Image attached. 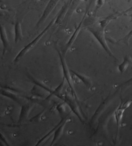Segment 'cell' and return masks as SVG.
Returning a JSON list of instances; mask_svg holds the SVG:
<instances>
[{
  "instance_id": "6da1fadb",
  "label": "cell",
  "mask_w": 132,
  "mask_h": 146,
  "mask_svg": "<svg viewBox=\"0 0 132 146\" xmlns=\"http://www.w3.org/2000/svg\"><path fill=\"white\" fill-rule=\"evenodd\" d=\"M105 27L101 25L99 23H97L93 25L88 27L86 29L89 31L91 34H92L93 37L97 40V41L99 42V44L101 45V46L103 48V49L105 50L106 52L110 55V57H112L113 58H115V57L113 53L111 52L110 47L108 46L106 42V37H105Z\"/></svg>"
},
{
  "instance_id": "7a4b0ae2",
  "label": "cell",
  "mask_w": 132,
  "mask_h": 146,
  "mask_svg": "<svg viewBox=\"0 0 132 146\" xmlns=\"http://www.w3.org/2000/svg\"><path fill=\"white\" fill-rule=\"evenodd\" d=\"M55 20H56V17L54 19H53L52 21L50 22V23L46 27V28H45V29L43 30V31L41 32V33L38 35L36 37H35V38H34L31 42H29V43L27 45H26V46H25L23 48L20 50V52L17 54L16 57L14 58V61H13L14 63L18 62L23 57H24L25 55L27 54V53H29L30 50H31L33 48H34L35 45L37 44V42L39 41V40L42 38L43 36L45 34V33H46V32L50 29V28L53 25H54Z\"/></svg>"
},
{
  "instance_id": "3957f363",
  "label": "cell",
  "mask_w": 132,
  "mask_h": 146,
  "mask_svg": "<svg viewBox=\"0 0 132 146\" xmlns=\"http://www.w3.org/2000/svg\"><path fill=\"white\" fill-rule=\"evenodd\" d=\"M58 54H59L61 64V66H62L63 77H64L65 80L67 81V83H68V86H69L70 89L71 90V92H72L73 97H74L76 100H78L77 93H76V92H75V90L74 86H73V79H72V76H71V74H70V70L68 68V67L67 64V62H66L65 55L61 54V53L59 50H58Z\"/></svg>"
},
{
  "instance_id": "277c9868",
  "label": "cell",
  "mask_w": 132,
  "mask_h": 146,
  "mask_svg": "<svg viewBox=\"0 0 132 146\" xmlns=\"http://www.w3.org/2000/svg\"><path fill=\"white\" fill-rule=\"evenodd\" d=\"M132 104V100H128L125 102H121L119 104L118 108L115 110L114 112V117H115V123H116V138H117V135L119 134V128L121 126L122 120L124 116V113L125 111L128 109L129 106Z\"/></svg>"
},
{
  "instance_id": "5b68a950",
  "label": "cell",
  "mask_w": 132,
  "mask_h": 146,
  "mask_svg": "<svg viewBox=\"0 0 132 146\" xmlns=\"http://www.w3.org/2000/svg\"><path fill=\"white\" fill-rule=\"evenodd\" d=\"M61 99L65 102H66V104H67L68 106L70 108V110L72 111V112L77 116L78 119H79L81 122H83L84 117L80 108L79 107L78 104L77 103V100H76L73 97H71L70 95L68 94H67V93L65 94V96L62 97Z\"/></svg>"
},
{
  "instance_id": "8992f818",
  "label": "cell",
  "mask_w": 132,
  "mask_h": 146,
  "mask_svg": "<svg viewBox=\"0 0 132 146\" xmlns=\"http://www.w3.org/2000/svg\"><path fill=\"white\" fill-rule=\"evenodd\" d=\"M110 100L111 99L110 96H109L108 97L104 100L103 101L101 102V104L99 106L97 109L96 110L94 114H93L90 121V125L92 128L96 127V126H97V124H98L99 120L101 115H102L103 113L105 111L106 108L108 107V106L110 104Z\"/></svg>"
},
{
  "instance_id": "52a82bcc",
  "label": "cell",
  "mask_w": 132,
  "mask_h": 146,
  "mask_svg": "<svg viewBox=\"0 0 132 146\" xmlns=\"http://www.w3.org/2000/svg\"><path fill=\"white\" fill-rule=\"evenodd\" d=\"M60 0H50L49 3H47L46 7L43 11V14L41 16L39 21H37L36 24V27H39L41 25H42L45 22L48 17L50 16V14L52 12L53 10L55 9V7L57 6V5L59 3Z\"/></svg>"
},
{
  "instance_id": "ba28073f",
  "label": "cell",
  "mask_w": 132,
  "mask_h": 146,
  "mask_svg": "<svg viewBox=\"0 0 132 146\" xmlns=\"http://www.w3.org/2000/svg\"><path fill=\"white\" fill-rule=\"evenodd\" d=\"M0 39L3 45V55L6 54L7 50L9 49L10 43L7 37L6 29L3 25L0 24Z\"/></svg>"
},
{
  "instance_id": "9c48e42d",
  "label": "cell",
  "mask_w": 132,
  "mask_h": 146,
  "mask_svg": "<svg viewBox=\"0 0 132 146\" xmlns=\"http://www.w3.org/2000/svg\"><path fill=\"white\" fill-rule=\"evenodd\" d=\"M33 109V105L31 104H25L21 106V111L19 115L18 123H22L25 121L30 114V112L32 111Z\"/></svg>"
},
{
  "instance_id": "30bf717a",
  "label": "cell",
  "mask_w": 132,
  "mask_h": 146,
  "mask_svg": "<svg viewBox=\"0 0 132 146\" xmlns=\"http://www.w3.org/2000/svg\"><path fill=\"white\" fill-rule=\"evenodd\" d=\"M70 120V119H68V118L67 117V119L65 120V121L63 122L62 124L57 128V129L55 130V131L54 133V137H53V140L52 141V143H51V144H50V145H54V143H56L57 141L61 138V137L63 135V131H64V128H65L66 124H67L68 122H69Z\"/></svg>"
},
{
  "instance_id": "8fae6325",
  "label": "cell",
  "mask_w": 132,
  "mask_h": 146,
  "mask_svg": "<svg viewBox=\"0 0 132 146\" xmlns=\"http://www.w3.org/2000/svg\"><path fill=\"white\" fill-rule=\"evenodd\" d=\"M82 24H83V21H81L79 24L78 25V26L76 28L75 31L73 32V33L72 34V36H71V37L70 38V39L68 40V41L67 44H66V46H65V52H64V54H65V53L67 52V50L70 48L72 46V44H73V42H75L76 38L77 37L78 34H79V32L81 31V26H82Z\"/></svg>"
},
{
  "instance_id": "7c38bea8",
  "label": "cell",
  "mask_w": 132,
  "mask_h": 146,
  "mask_svg": "<svg viewBox=\"0 0 132 146\" xmlns=\"http://www.w3.org/2000/svg\"><path fill=\"white\" fill-rule=\"evenodd\" d=\"M70 72L75 75L76 77H77L81 82H82L84 84H85L86 87L88 88H90L92 86V82L91 81L90 79L88 77L86 76L85 74H81V73L77 72L75 71V70H71Z\"/></svg>"
},
{
  "instance_id": "4fadbf2b",
  "label": "cell",
  "mask_w": 132,
  "mask_h": 146,
  "mask_svg": "<svg viewBox=\"0 0 132 146\" xmlns=\"http://www.w3.org/2000/svg\"><path fill=\"white\" fill-rule=\"evenodd\" d=\"M23 33L21 25L20 22L17 21L14 25V42L15 43H18L23 39Z\"/></svg>"
},
{
  "instance_id": "5bb4252c",
  "label": "cell",
  "mask_w": 132,
  "mask_h": 146,
  "mask_svg": "<svg viewBox=\"0 0 132 146\" xmlns=\"http://www.w3.org/2000/svg\"><path fill=\"white\" fill-rule=\"evenodd\" d=\"M13 92L14 91H11V90L0 88V94L7 98H9L10 99L14 100L15 102H19L21 101V99H20L18 95L14 94Z\"/></svg>"
},
{
  "instance_id": "9a60e30c",
  "label": "cell",
  "mask_w": 132,
  "mask_h": 146,
  "mask_svg": "<svg viewBox=\"0 0 132 146\" xmlns=\"http://www.w3.org/2000/svg\"><path fill=\"white\" fill-rule=\"evenodd\" d=\"M31 93L34 96H35L37 97H41V98H45L48 94L50 95L49 93L47 91H46V90L38 86L37 85H35V84L34 86L33 87Z\"/></svg>"
},
{
  "instance_id": "2e32d148",
  "label": "cell",
  "mask_w": 132,
  "mask_h": 146,
  "mask_svg": "<svg viewBox=\"0 0 132 146\" xmlns=\"http://www.w3.org/2000/svg\"><path fill=\"white\" fill-rule=\"evenodd\" d=\"M131 57L130 56H129V55H126V56L124 57L123 62L118 66L117 68L119 72H120L121 74H123V73L125 72L127 69H128V68L129 67V64H131Z\"/></svg>"
},
{
  "instance_id": "e0dca14e",
  "label": "cell",
  "mask_w": 132,
  "mask_h": 146,
  "mask_svg": "<svg viewBox=\"0 0 132 146\" xmlns=\"http://www.w3.org/2000/svg\"><path fill=\"white\" fill-rule=\"evenodd\" d=\"M67 117H63L62 118V119L61 120V121L58 123V124L55 125V126L54 127V129H53L52 131H50L48 133V134H47L45 136H44V137H43L41 139H40L39 141H38L37 142V143H36V144H35V145L36 146H37V145H41L43 143H44L45 141H46L47 139H49V138H50V136H51L52 134H54V132L55 131V130L57 129V128L59 126V125L62 124V123L65 121V120L67 119Z\"/></svg>"
},
{
  "instance_id": "ac0fdd59",
  "label": "cell",
  "mask_w": 132,
  "mask_h": 146,
  "mask_svg": "<svg viewBox=\"0 0 132 146\" xmlns=\"http://www.w3.org/2000/svg\"><path fill=\"white\" fill-rule=\"evenodd\" d=\"M65 79L64 77H63L62 82L61 83V84L59 86H58L56 88L53 90L52 92L51 93V94L49 95V97L52 96V95H55V96H56L57 97L59 98V99H61L62 97H63L61 95V93L63 92V88H64V86H65Z\"/></svg>"
},
{
  "instance_id": "d6986e66",
  "label": "cell",
  "mask_w": 132,
  "mask_h": 146,
  "mask_svg": "<svg viewBox=\"0 0 132 146\" xmlns=\"http://www.w3.org/2000/svg\"><path fill=\"white\" fill-rule=\"evenodd\" d=\"M32 79L33 82H34L35 85H37L38 86L42 88H43L44 90H46V91H47L49 93L50 95L51 94V93L53 91V90H52L51 88H50L49 86H48L47 84H45L44 82H43V81H41V80H37V79H35V78H32Z\"/></svg>"
},
{
  "instance_id": "ffe728a7",
  "label": "cell",
  "mask_w": 132,
  "mask_h": 146,
  "mask_svg": "<svg viewBox=\"0 0 132 146\" xmlns=\"http://www.w3.org/2000/svg\"><path fill=\"white\" fill-rule=\"evenodd\" d=\"M67 104H66V102L63 101V102L59 103L56 106V110L59 113L60 115H64L67 111Z\"/></svg>"
},
{
  "instance_id": "44dd1931",
  "label": "cell",
  "mask_w": 132,
  "mask_h": 146,
  "mask_svg": "<svg viewBox=\"0 0 132 146\" xmlns=\"http://www.w3.org/2000/svg\"><path fill=\"white\" fill-rule=\"evenodd\" d=\"M45 111V110H43L42 111H41L39 113H38L37 115H36L34 117H33L29 120V122H39L41 120V118L43 117V115H44Z\"/></svg>"
},
{
  "instance_id": "7402d4cb",
  "label": "cell",
  "mask_w": 132,
  "mask_h": 146,
  "mask_svg": "<svg viewBox=\"0 0 132 146\" xmlns=\"http://www.w3.org/2000/svg\"><path fill=\"white\" fill-rule=\"evenodd\" d=\"M131 37H132V30L129 32L128 34L126 35V36L124 37H123V38L121 39H119L117 41V42H122V43H123V44H128L129 39H130Z\"/></svg>"
},
{
  "instance_id": "603a6c76",
  "label": "cell",
  "mask_w": 132,
  "mask_h": 146,
  "mask_svg": "<svg viewBox=\"0 0 132 146\" xmlns=\"http://www.w3.org/2000/svg\"><path fill=\"white\" fill-rule=\"evenodd\" d=\"M0 140H1L2 142H3L6 145H9L8 141L7 140L5 137L3 135V133H1V131H0Z\"/></svg>"
},
{
  "instance_id": "cb8c5ba5",
  "label": "cell",
  "mask_w": 132,
  "mask_h": 146,
  "mask_svg": "<svg viewBox=\"0 0 132 146\" xmlns=\"http://www.w3.org/2000/svg\"><path fill=\"white\" fill-rule=\"evenodd\" d=\"M105 3V0H97V9H99L101 8V7L103 6V5Z\"/></svg>"
},
{
  "instance_id": "d4e9b609",
  "label": "cell",
  "mask_w": 132,
  "mask_h": 146,
  "mask_svg": "<svg viewBox=\"0 0 132 146\" xmlns=\"http://www.w3.org/2000/svg\"><path fill=\"white\" fill-rule=\"evenodd\" d=\"M132 11V7H130V8H129V9L126 10V11H124V12H123V14H124V13H127V12H130V11Z\"/></svg>"
},
{
  "instance_id": "484cf974",
  "label": "cell",
  "mask_w": 132,
  "mask_h": 146,
  "mask_svg": "<svg viewBox=\"0 0 132 146\" xmlns=\"http://www.w3.org/2000/svg\"><path fill=\"white\" fill-rule=\"evenodd\" d=\"M3 0H0V3H1V2H3Z\"/></svg>"
},
{
  "instance_id": "4316f807",
  "label": "cell",
  "mask_w": 132,
  "mask_h": 146,
  "mask_svg": "<svg viewBox=\"0 0 132 146\" xmlns=\"http://www.w3.org/2000/svg\"><path fill=\"white\" fill-rule=\"evenodd\" d=\"M131 21H132V14L131 15Z\"/></svg>"
},
{
  "instance_id": "83f0119b",
  "label": "cell",
  "mask_w": 132,
  "mask_h": 146,
  "mask_svg": "<svg viewBox=\"0 0 132 146\" xmlns=\"http://www.w3.org/2000/svg\"><path fill=\"white\" fill-rule=\"evenodd\" d=\"M132 1V0H128V2H129V1Z\"/></svg>"
},
{
  "instance_id": "f1b7e54d",
  "label": "cell",
  "mask_w": 132,
  "mask_h": 146,
  "mask_svg": "<svg viewBox=\"0 0 132 146\" xmlns=\"http://www.w3.org/2000/svg\"><path fill=\"white\" fill-rule=\"evenodd\" d=\"M73 1V0H70V2H72Z\"/></svg>"
}]
</instances>
